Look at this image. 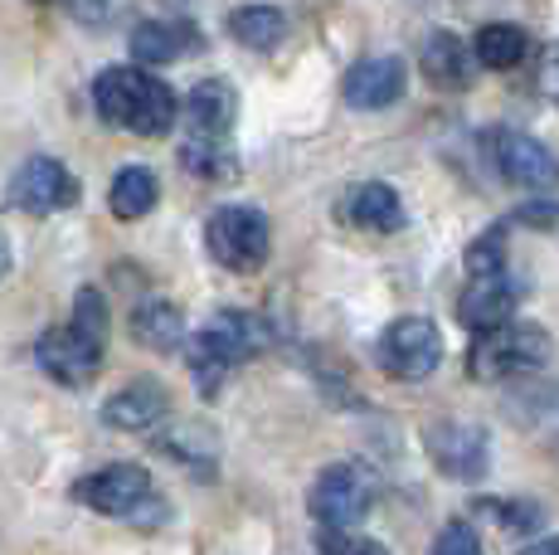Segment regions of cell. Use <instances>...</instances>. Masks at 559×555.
Instances as JSON below:
<instances>
[{"mask_svg": "<svg viewBox=\"0 0 559 555\" xmlns=\"http://www.w3.org/2000/svg\"><path fill=\"white\" fill-rule=\"evenodd\" d=\"M93 108L107 127L127 137H166L176 127L180 103L156 73L122 63V69H103L93 79Z\"/></svg>", "mask_w": 559, "mask_h": 555, "instance_id": "1", "label": "cell"}, {"mask_svg": "<svg viewBox=\"0 0 559 555\" xmlns=\"http://www.w3.org/2000/svg\"><path fill=\"white\" fill-rule=\"evenodd\" d=\"M267 346V322L253 312H214L210 322L200 327L195 336L186 341V361L190 376H195V390L204 400H214L219 386L229 380V370H239L249 356Z\"/></svg>", "mask_w": 559, "mask_h": 555, "instance_id": "2", "label": "cell"}, {"mask_svg": "<svg viewBox=\"0 0 559 555\" xmlns=\"http://www.w3.org/2000/svg\"><path fill=\"white\" fill-rule=\"evenodd\" d=\"M545 361H550V332L535 322H507L497 332H481L467 351V370L481 386L535 376V370H545Z\"/></svg>", "mask_w": 559, "mask_h": 555, "instance_id": "3", "label": "cell"}, {"mask_svg": "<svg viewBox=\"0 0 559 555\" xmlns=\"http://www.w3.org/2000/svg\"><path fill=\"white\" fill-rule=\"evenodd\" d=\"M204 249L219 269L229 273H253L267 263V249H273V229H267V215L253 205H219L204 224Z\"/></svg>", "mask_w": 559, "mask_h": 555, "instance_id": "4", "label": "cell"}, {"mask_svg": "<svg viewBox=\"0 0 559 555\" xmlns=\"http://www.w3.org/2000/svg\"><path fill=\"white\" fill-rule=\"evenodd\" d=\"M374 507V473L365 463H331L311 487V517L326 531H350Z\"/></svg>", "mask_w": 559, "mask_h": 555, "instance_id": "5", "label": "cell"}, {"mask_svg": "<svg viewBox=\"0 0 559 555\" xmlns=\"http://www.w3.org/2000/svg\"><path fill=\"white\" fill-rule=\"evenodd\" d=\"M374 356L394 380H428L438 370V361H443V336H438V327L428 317H394L380 332Z\"/></svg>", "mask_w": 559, "mask_h": 555, "instance_id": "6", "label": "cell"}, {"mask_svg": "<svg viewBox=\"0 0 559 555\" xmlns=\"http://www.w3.org/2000/svg\"><path fill=\"white\" fill-rule=\"evenodd\" d=\"M487 156H491V166L521 190L545 196V190L559 186V156L545 142H535V137L515 132V127H497V132L487 137Z\"/></svg>", "mask_w": 559, "mask_h": 555, "instance_id": "7", "label": "cell"}, {"mask_svg": "<svg viewBox=\"0 0 559 555\" xmlns=\"http://www.w3.org/2000/svg\"><path fill=\"white\" fill-rule=\"evenodd\" d=\"M103 346L107 341L88 336L83 327L69 322V327H49V332L39 336L35 361L45 366L49 380H59V386H69V390H83L103 370Z\"/></svg>", "mask_w": 559, "mask_h": 555, "instance_id": "8", "label": "cell"}, {"mask_svg": "<svg viewBox=\"0 0 559 555\" xmlns=\"http://www.w3.org/2000/svg\"><path fill=\"white\" fill-rule=\"evenodd\" d=\"M73 200H79V180L53 156H29L10 180V205L25 210V215H59Z\"/></svg>", "mask_w": 559, "mask_h": 555, "instance_id": "9", "label": "cell"}, {"mask_svg": "<svg viewBox=\"0 0 559 555\" xmlns=\"http://www.w3.org/2000/svg\"><path fill=\"white\" fill-rule=\"evenodd\" d=\"M73 497H79L83 507L103 511V517H136V511L152 501V477L136 463H112V468H98V473L83 477V483L73 487Z\"/></svg>", "mask_w": 559, "mask_h": 555, "instance_id": "10", "label": "cell"}, {"mask_svg": "<svg viewBox=\"0 0 559 555\" xmlns=\"http://www.w3.org/2000/svg\"><path fill=\"white\" fill-rule=\"evenodd\" d=\"M428 453H433V463L443 468L448 477H457V483H477V477L487 473L491 444H487V429H481V424L448 420L428 434Z\"/></svg>", "mask_w": 559, "mask_h": 555, "instance_id": "11", "label": "cell"}, {"mask_svg": "<svg viewBox=\"0 0 559 555\" xmlns=\"http://www.w3.org/2000/svg\"><path fill=\"white\" fill-rule=\"evenodd\" d=\"M404 63L394 55H370L360 59L356 69L346 73V83H341V93H346V103L356 113H380V108H394V103L404 98Z\"/></svg>", "mask_w": 559, "mask_h": 555, "instance_id": "12", "label": "cell"}, {"mask_svg": "<svg viewBox=\"0 0 559 555\" xmlns=\"http://www.w3.org/2000/svg\"><path fill=\"white\" fill-rule=\"evenodd\" d=\"M515 303H521V287L511 283L507 273H491V278H472L467 293L457 297V322L472 327V332H497V327L511 322Z\"/></svg>", "mask_w": 559, "mask_h": 555, "instance_id": "13", "label": "cell"}, {"mask_svg": "<svg viewBox=\"0 0 559 555\" xmlns=\"http://www.w3.org/2000/svg\"><path fill=\"white\" fill-rule=\"evenodd\" d=\"M166 414H170V394L160 390L156 380H136V386L117 390L112 400L103 404V420L112 424V429H122V434H146V429H156Z\"/></svg>", "mask_w": 559, "mask_h": 555, "instance_id": "14", "label": "cell"}, {"mask_svg": "<svg viewBox=\"0 0 559 555\" xmlns=\"http://www.w3.org/2000/svg\"><path fill=\"white\" fill-rule=\"evenodd\" d=\"M341 215L356 224V229L394 234V229H404V200H400V190L384 186V180H365V186H356L341 200Z\"/></svg>", "mask_w": 559, "mask_h": 555, "instance_id": "15", "label": "cell"}, {"mask_svg": "<svg viewBox=\"0 0 559 555\" xmlns=\"http://www.w3.org/2000/svg\"><path fill=\"white\" fill-rule=\"evenodd\" d=\"M200 49V35L180 20H142L132 29V59L136 63H176Z\"/></svg>", "mask_w": 559, "mask_h": 555, "instance_id": "16", "label": "cell"}, {"mask_svg": "<svg viewBox=\"0 0 559 555\" xmlns=\"http://www.w3.org/2000/svg\"><path fill=\"white\" fill-rule=\"evenodd\" d=\"M180 166L200 180H234L239 176V152H234L229 132H190L180 142Z\"/></svg>", "mask_w": 559, "mask_h": 555, "instance_id": "17", "label": "cell"}, {"mask_svg": "<svg viewBox=\"0 0 559 555\" xmlns=\"http://www.w3.org/2000/svg\"><path fill=\"white\" fill-rule=\"evenodd\" d=\"M132 336L152 351H180L190 341L186 317H180V307L166 303V297H142V303L132 307Z\"/></svg>", "mask_w": 559, "mask_h": 555, "instance_id": "18", "label": "cell"}, {"mask_svg": "<svg viewBox=\"0 0 559 555\" xmlns=\"http://www.w3.org/2000/svg\"><path fill=\"white\" fill-rule=\"evenodd\" d=\"M234 113H239V98L224 79H204L190 88L186 98V122L190 132H229L234 127Z\"/></svg>", "mask_w": 559, "mask_h": 555, "instance_id": "19", "label": "cell"}, {"mask_svg": "<svg viewBox=\"0 0 559 555\" xmlns=\"http://www.w3.org/2000/svg\"><path fill=\"white\" fill-rule=\"evenodd\" d=\"M107 200H112V215L117 220H142L156 210L160 200V180L152 166H122L112 180V190H107Z\"/></svg>", "mask_w": 559, "mask_h": 555, "instance_id": "20", "label": "cell"}, {"mask_svg": "<svg viewBox=\"0 0 559 555\" xmlns=\"http://www.w3.org/2000/svg\"><path fill=\"white\" fill-rule=\"evenodd\" d=\"M229 35L239 39L243 49L267 55V49H277L287 39V15L277 5H239L229 15Z\"/></svg>", "mask_w": 559, "mask_h": 555, "instance_id": "21", "label": "cell"}, {"mask_svg": "<svg viewBox=\"0 0 559 555\" xmlns=\"http://www.w3.org/2000/svg\"><path fill=\"white\" fill-rule=\"evenodd\" d=\"M472 59H477V55H467V45H462L457 35H448V29L428 35V45H424V73L433 83H443V88H457V83H467Z\"/></svg>", "mask_w": 559, "mask_h": 555, "instance_id": "22", "label": "cell"}, {"mask_svg": "<svg viewBox=\"0 0 559 555\" xmlns=\"http://www.w3.org/2000/svg\"><path fill=\"white\" fill-rule=\"evenodd\" d=\"M472 55H477L481 69H515L531 55V39H525L521 25H481L477 39H472Z\"/></svg>", "mask_w": 559, "mask_h": 555, "instance_id": "23", "label": "cell"}, {"mask_svg": "<svg viewBox=\"0 0 559 555\" xmlns=\"http://www.w3.org/2000/svg\"><path fill=\"white\" fill-rule=\"evenodd\" d=\"M477 517L497 521L507 536H531V531L545 527V507L540 501H531V497H481Z\"/></svg>", "mask_w": 559, "mask_h": 555, "instance_id": "24", "label": "cell"}, {"mask_svg": "<svg viewBox=\"0 0 559 555\" xmlns=\"http://www.w3.org/2000/svg\"><path fill=\"white\" fill-rule=\"evenodd\" d=\"M467 273H472V278L507 273V224H497V229H487L481 239H472V249H467Z\"/></svg>", "mask_w": 559, "mask_h": 555, "instance_id": "25", "label": "cell"}, {"mask_svg": "<svg viewBox=\"0 0 559 555\" xmlns=\"http://www.w3.org/2000/svg\"><path fill=\"white\" fill-rule=\"evenodd\" d=\"M69 322H73V327H83L88 336L107 341V303H103L98 287H83L79 303H73V317H69Z\"/></svg>", "mask_w": 559, "mask_h": 555, "instance_id": "26", "label": "cell"}, {"mask_svg": "<svg viewBox=\"0 0 559 555\" xmlns=\"http://www.w3.org/2000/svg\"><path fill=\"white\" fill-rule=\"evenodd\" d=\"M63 5H69V15L79 20V25H88V29H107L117 15H122L127 0H63Z\"/></svg>", "mask_w": 559, "mask_h": 555, "instance_id": "27", "label": "cell"}, {"mask_svg": "<svg viewBox=\"0 0 559 555\" xmlns=\"http://www.w3.org/2000/svg\"><path fill=\"white\" fill-rule=\"evenodd\" d=\"M433 555H487V551H481L477 531H472L467 521H448L433 541Z\"/></svg>", "mask_w": 559, "mask_h": 555, "instance_id": "28", "label": "cell"}, {"mask_svg": "<svg viewBox=\"0 0 559 555\" xmlns=\"http://www.w3.org/2000/svg\"><path fill=\"white\" fill-rule=\"evenodd\" d=\"M321 555H390V551L370 536H356V531H326L321 536Z\"/></svg>", "mask_w": 559, "mask_h": 555, "instance_id": "29", "label": "cell"}, {"mask_svg": "<svg viewBox=\"0 0 559 555\" xmlns=\"http://www.w3.org/2000/svg\"><path fill=\"white\" fill-rule=\"evenodd\" d=\"M511 220L525 224V229H559V205L555 200H531V205H521Z\"/></svg>", "mask_w": 559, "mask_h": 555, "instance_id": "30", "label": "cell"}, {"mask_svg": "<svg viewBox=\"0 0 559 555\" xmlns=\"http://www.w3.org/2000/svg\"><path fill=\"white\" fill-rule=\"evenodd\" d=\"M540 88L559 103V45L545 49V63H540Z\"/></svg>", "mask_w": 559, "mask_h": 555, "instance_id": "31", "label": "cell"}, {"mask_svg": "<svg viewBox=\"0 0 559 555\" xmlns=\"http://www.w3.org/2000/svg\"><path fill=\"white\" fill-rule=\"evenodd\" d=\"M521 555H559V536H545V541H535V546H525Z\"/></svg>", "mask_w": 559, "mask_h": 555, "instance_id": "32", "label": "cell"}, {"mask_svg": "<svg viewBox=\"0 0 559 555\" xmlns=\"http://www.w3.org/2000/svg\"><path fill=\"white\" fill-rule=\"evenodd\" d=\"M5 273H10V239H5V229H0V283H5Z\"/></svg>", "mask_w": 559, "mask_h": 555, "instance_id": "33", "label": "cell"}]
</instances>
